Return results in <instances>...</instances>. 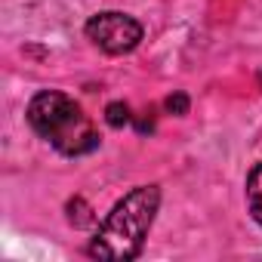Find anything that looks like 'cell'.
Returning <instances> with one entry per match:
<instances>
[{
    "instance_id": "3957f363",
    "label": "cell",
    "mask_w": 262,
    "mask_h": 262,
    "mask_svg": "<svg viewBox=\"0 0 262 262\" xmlns=\"http://www.w3.org/2000/svg\"><path fill=\"white\" fill-rule=\"evenodd\" d=\"M83 34L86 40H93V47H99L102 53L108 56H123V53H133L139 43H142V25L126 16V13H117V10H105V13H96L86 25H83Z\"/></svg>"
},
{
    "instance_id": "8992f818",
    "label": "cell",
    "mask_w": 262,
    "mask_h": 262,
    "mask_svg": "<svg viewBox=\"0 0 262 262\" xmlns=\"http://www.w3.org/2000/svg\"><path fill=\"white\" fill-rule=\"evenodd\" d=\"M164 105H167V111H170V114H179V117H182V114H188V96H185V93H173Z\"/></svg>"
},
{
    "instance_id": "6da1fadb",
    "label": "cell",
    "mask_w": 262,
    "mask_h": 262,
    "mask_svg": "<svg viewBox=\"0 0 262 262\" xmlns=\"http://www.w3.org/2000/svg\"><path fill=\"white\" fill-rule=\"evenodd\" d=\"M158 210H161V188L158 185L133 188L105 216V222L93 234L86 253L93 259H108V262L136 259L142 253V247H145V237H148V231L155 225Z\"/></svg>"
},
{
    "instance_id": "7a4b0ae2",
    "label": "cell",
    "mask_w": 262,
    "mask_h": 262,
    "mask_svg": "<svg viewBox=\"0 0 262 262\" xmlns=\"http://www.w3.org/2000/svg\"><path fill=\"white\" fill-rule=\"evenodd\" d=\"M28 123L31 129L50 142L65 158H80L99 148V129L83 114L80 102L59 90H40L28 102Z\"/></svg>"
},
{
    "instance_id": "5b68a950",
    "label": "cell",
    "mask_w": 262,
    "mask_h": 262,
    "mask_svg": "<svg viewBox=\"0 0 262 262\" xmlns=\"http://www.w3.org/2000/svg\"><path fill=\"white\" fill-rule=\"evenodd\" d=\"M129 105L126 102H111L108 108H105V120L111 123V126H123V123H129Z\"/></svg>"
},
{
    "instance_id": "277c9868",
    "label": "cell",
    "mask_w": 262,
    "mask_h": 262,
    "mask_svg": "<svg viewBox=\"0 0 262 262\" xmlns=\"http://www.w3.org/2000/svg\"><path fill=\"white\" fill-rule=\"evenodd\" d=\"M247 210L262 225V164H256L247 176Z\"/></svg>"
}]
</instances>
